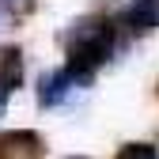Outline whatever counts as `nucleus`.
Masks as SVG:
<instances>
[{
    "instance_id": "1",
    "label": "nucleus",
    "mask_w": 159,
    "mask_h": 159,
    "mask_svg": "<svg viewBox=\"0 0 159 159\" xmlns=\"http://www.w3.org/2000/svg\"><path fill=\"white\" fill-rule=\"evenodd\" d=\"M65 53H68V65L80 72H91L98 65H106V57L114 53V23L106 15H84L76 19L65 34Z\"/></svg>"
},
{
    "instance_id": "2",
    "label": "nucleus",
    "mask_w": 159,
    "mask_h": 159,
    "mask_svg": "<svg viewBox=\"0 0 159 159\" xmlns=\"http://www.w3.org/2000/svg\"><path fill=\"white\" fill-rule=\"evenodd\" d=\"M87 84H91V72H80V68L65 65V68H57V72L42 76V84H38V106L53 110V106L68 102L76 91H84Z\"/></svg>"
},
{
    "instance_id": "3",
    "label": "nucleus",
    "mask_w": 159,
    "mask_h": 159,
    "mask_svg": "<svg viewBox=\"0 0 159 159\" xmlns=\"http://www.w3.org/2000/svg\"><path fill=\"white\" fill-rule=\"evenodd\" d=\"M42 152H46L42 136L30 133V129L0 133V159H42Z\"/></svg>"
},
{
    "instance_id": "4",
    "label": "nucleus",
    "mask_w": 159,
    "mask_h": 159,
    "mask_svg": "<svg viewBox=\"0 0 159 159\" xmlns=\"http://www.w3.org/2000/svg\"><path fill=\"white\" fill-rule=\"evenodd\" d=\"M121 23L133 34H148L159 27V0H133V4L121 11Z\"/></svg>"
},
{
    "instance_id": "5",
    "label": "nucleus",
    "mask_w": 159,
    "mask_h": 159,
    "mask_svg": "<svg viewBox=\"0 0 159 159\" xmlns=\"http://www.w3.org/2000/svg\"><path fill=\"white\" fill-rule=\"evenodd\" d=\"M19 80H23V57H19V49H0V114H4L11 91L19 87Z\"/></svg>"
},
{
    "instance_id": "6",
    "label": "nucleus",
    "mask_w": 159,
    "mask_h": 159,
    "mask_svg": "<svg viewBox=\"0 0 159 159\" xmlns=\"http://www.w3.org/2000/svg\"><path fill=\"white\" fill-rule=\"evenodd\" d=\"M117 159H159V152H155V144H125L117 152Z\"/></svg>"
},
{
    "instance_id": "7",
    "label": "nucleus",
    "mask_w": 159,
    "mask_h": 159,
    "mask_svg": "<svg viewBox=\"0 0 159 159\" xmlns=\"http://www.w3.org/2000/svg\"><path fill=\"white\" fill-rule=\"evenodd\" d=\"M8 27H11V8H8V4H0V34H4Z\"/></svg>"
},
{
    "instance_id": "8",
    "label": "nucleus",
    "mask_w": 159,
    "mask_h": 159,
    "mask_svg": "<svg viewBox=\"0 0 159 159\" xmlns=\"http://www.w3.org/2000/svg\"><path fill=\"white\" fill-rule=\"evenodd\" d=\"M65 159H87V155H65Z\"/></svg>"
}]
</instances>
